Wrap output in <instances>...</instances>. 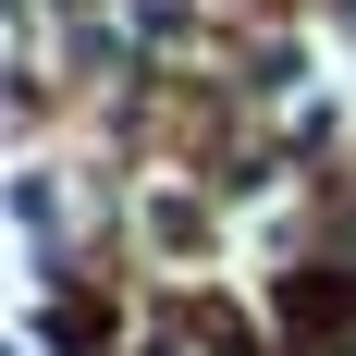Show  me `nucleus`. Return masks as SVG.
<instances>
[{
	"instance_id": "obj_1",
	"label": "nucleus",
	"mask_w": 356,
	"mask_h": 356,
	"mask_svg": "<svg viewBox=\"0 0 356 356\" xmlns=\"http://www.w3.org/2000/svg\"><path fill=\"white\" fill-rule=\"evenodd\" d=\"M283 320H295V332H344V320H356V295H344V283H295V295H283Z\"/></svg>"
},
{
	"instance_id": "obj_2",
	"label": "nucleus",
	"mask_w": 356,
	"mask_h": 356,
	"mask_svg": "<svg viewBox=\"0 0 356 356\" xmlns=\"http://www.w3.org/2000/svg\"><path fill=\"white\" fill-rule=\"evenodd\" d=\"M13 221H25V234H49V221H62V197H49V172H13Z\"/></svg>"
},
{
	"instance_id": "obj_3",
	"label": "nucleus",
	"mask_w": 356,
	"mask_h": 356,
	"mask_svg": "<svg viewBox=\"0 0 356 356\" xmlns=\"http://www.w3.org/2000/svg\"><path fill=\"white\" fill-rule=\"evenodd\" d=\"M147 234H160V246H197L209 221H197V197H160V209H147Z\"/></svg>"
}]
</instances>
